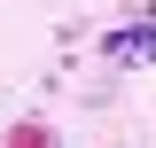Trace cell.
I'll use <instances>...</instances> for the list:
<instances>
[{"mask_svg":"<svg viewBox=\"0 0 156 148\" xmlns=\"http://www.w3.org/2000/svg\"><path fill=\"white\" fill-rule=\"evenodd\" d=\"M109 55H117V62H156V23H133V31H117V39H109Z\"/></svg>","mask_w":156,"mask_h":148,"instance_id":"obj_1","label":"cell"}]
</instances>
